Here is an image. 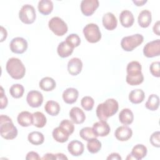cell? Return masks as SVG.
Wrapping results in <instances>:
<instances>
[{"label": "cell", "mask_w": 160, "mask_h": 160, "mask_svg": "<svg viewBox=\"0 0 160 160\" xmlns=\"http://www.w3.org/2000/svg\"><path fill=\"white\" fill-rule=\"evenodd\" d=\"M118 102L114 99H108L96 108V115L99 120L106 121L118 111Z\"/></svg>", "instance_id": "cell-1"}, {"label": "cell", "mask_w": 160, "mask_h": 160, "mask_svg": "<svg viewBox=\"0 0 160 160\" xmlns=\"http://www.w3.org/2000/svg\"><path fill=\"white\" fill-rule=\"evenodd\" d=\"M141 65L138 61H133L128 63L126 71V82L131 86L141 84L144 81V76L141 72Z\"/></svg>", "instance_id": "cell-2"}, {"label": "cell", "mask_w": 160, "mask_h": 160, "mask_svg": "<svg viewBox=\"0 0 160 160\" xmlns=\"http://www.w3.org/2000/svg\"><path fill=\"white\" fill-rule=\"evenodd\" d=\"M0 133L5 139H13L18 135V129L12 119L6 115L0 116Z\"/></svg>", "instance_id": "cell-3"}, {"label": "cell", "mask_w": 160, "mask_h": 160, "mask_svg": "<svg viewBox=\"0 0 160 160\" xmlns=\"http://www.w3.org/2000/svg\"><path fill=\"white\" fill-rule=\"evenodd\" d=\"M6 69L10 76L14 79H22L26 73V68L22 61L16 58L9 59Z\"/></svg>", "instance_id": "cell-4"}, {"label": "cell", "mask_w": 160, "mask_h": 160, "mask_svg": "<svg viewBox=\"0 0 160 160\" xmlns=\"http://www.w3.org/2000/svg\"><path fill=\"white\" fill-rule=\"evenodd\" d=\"M144 41V37L140 34H136L124 37L121 42V48L126 51H132L139 46Z\"/></svg>", "instance_id": "cell-5"}, {"label": "cell", "mask_w": 160, "mask_h": 160, "mask_svg": "<svg viewBox=\"0 0 160 160\" xmlns=\"http://www.w3.org/2000/svg\"><path fill=\"white\" fill-rule=\"evenodd\" d=\"M83 34L86 40L91 43L98 42L101 38V33L98 26L94 23H89L83 28Z\"/></svg>", "instance_id": "cell-6"}, {"label": "cell", "mask_w": 160, "mask_h": 160, "mask_svg": "<svg viewBox=\"0 0 160 160\" xmlns=\"http://www.w3.org/2000/svg\"><path fill=\"white\" fill-rule=\"evenodd\" d=\"M48 26L56 36H61L68 32V26L66 23L59 17L52 18L49 22Z\"/></svg>", "instance_id": "cell-7"}, {"label": "cell", "mask_w": 160, "mask_h": 160, "mask_svg": "<svg viewBox=\"0 0 160 160\" xmlns=\"http://www.w3.org/2000/svg\"><path fill=\"white\" fill-rule=\"evenodd\" d=\"M19 18L24 24H30L33 23L36 18L34 8L30 4L22 6L19 12Z\"/></svg>", "instance_id": "cell-8"}, {"label": "cell", "mask_w": 160, "mask_h": 160, "mask_svg": "<svg viewBox=\"0 0 160 160\" xmlns=\"http://www.w3.org/2000/svg\"><path fill=\"white\" fill-rule=\"evenodd\" d=\"M143 54L147 58H153L160 54V39L148 42L143 48Z\"/></svg>", "instance_id": "cell-9"}, {"label": "cell", "mask_w": 160, "mask_h": 160, "mask_svg": "<svg viewBox=\"0 0 160 160\" xmlns=\"http://www.w3.org/2000/svg\"><path fill=\"white\" fill-rule=\"evenodd\" d=\"M11 51L16 54H22L28 48L27 41L21 37L13 38L9 44Z\"/></svg>", "instance_id": "cell-10"}, {"label": "cell", "mask_w": 160, "mask_h": 160, "mask_svg": "<svg viewBox=\"0 0 160 160\" xmlns=\"http://www.w3.org/2000/svg\"><path fill=\"white\" fill-rule=\"evenodd\" d=\"M99 7L98 0H82L81 2V10L86 16H91Z\"/></svg>", "instance_id": "cell-11"}, {"label": "cell", "mask_w": 160, "mask_h": 160, "mask_svg": "<svg viewBox=\"0 0 160 160\" xmlns=\"http://www.w3.org/2000/svg\"><path fill=\"white\" fill-rule=\"evenodd\" d=\"M26 101L31 107L38 108L43 102V96L38 91H31L27 95Z\"/></svg>", "instance_id": "cell-12"}, {"label": "cell", "mask_w": 160, "mask_h": 160, "mask_svg": "<svg viewBox=\"0 0 160 160\" xmlns=\"http://www.w3.org/2000/svg\"><path fill=\"white\" fill-rule=\"evenodd\" d=\"M92 130L96 137L106 136L110 132L111 129L106 121H99L95 122L92 126Z\"/></svg>", "instance_id": "cell-13"}, {"label": "cell", "mask_w": 160, "mask_h": 160, "mask_svg": "<svg viewBox=\"0 0 160 160\" xmlns=\"http://www.w3.org/2000/svg\"><path fill=\"white\" fill-rule=\"evenodd\" d=\"M147 151V148L144 145L142 144H136L133 147L131 152L128 154L126 159H134L137 160L141 159L146 156Z\"/></svg>", "instance_id": "cell-14"}, {"label": "cell", "mask_w": 160, "mask_h": 160, "mask_svg": "<svg viewBox=\"0 0 160 160\" xmlns=\"http://www.w3.org/2000/svg\"><path fill=\"white\" fill-rule=\"evenodd\" d=\"M116 138L121 141H126L129 139L132 135V129L126 126H121L118 127L114 132Z\"/></svg>", "instance_id": "cell-15"}, {"label": "cell", "mask_w": 160, "mask_h": 160, "mask_svg": "<svg viewBox=\"0 0 160 160\" xmlns=\"http://www.w3.org/2000/svg\"><path fill=\"white\" fill-rule=\"evenodd\" d=\"M82 68V62L78 58L71 59L68 63V71L71 75L76 76L79 74Z\"/></svg>", "instance_id": "cell-16"}, {"label": "cell", "mask_w": 160, "mask_h": 160, "mask_svg": "<svg viewBox=\"0 0 160 160\" xmlns=\"http://www.w3.org/2000/svg\"><path fill=\"white\" fill-rule=\"evenodd\" d=\"M103 26L108 30H113L117 27L118 20L116 16L111 12H107L102 16Z\"/></svg>", "instance_id": "cell-17"}, {"label": "cell", "mask_w": 160, "mask_h": 160, "mask_svg": "<svg viewBox=\"0 0 160 160\" xmlns=\"http://www.w3.org/2000/svg\"><path fill=\"white\" fill-rule=\"evenodd\" d=\"M68 149L71 155L74 156H79L83 153L84 147V144L81 141L74 140L68 144Z\"/></svg>", "instance_id": "cell-18"}, {"label": "cell", "mask_w": 160, "mask_h": 160, "mask_svg": "<svg viewBox=\"0 0 160 160\" xmlns=\"http://www.w3.org/2000/svg\"><path fill=\"white\" fill-rule=\"evenodd\" d=\"M69 116L72 121L75 124H82L86 119L83 111L78 107H73L69 111Z\"/></svg>", "instance_id": "cell-19"}, {"label": "cell", "mask_w": 160, "mask_h": 160, "mask_svg": "<svg viewBox=\"0 0 160 160\" xmlns=\"http://www.w3.org/2000/svg\"><path fill=\"white\" fill-rule=\"evenodd\" d=\"M79 96L78 91L73 88H69L65 89L62 93V99L67 104L74 103Z\"/></svg>", "instance_id": "cell-20"}, {"label": "cell", "mask_w": 160, "mask_h": 160, "mask_svg": "<svg viewBox=\"0 0 160 160\" xmlns=\"http://www.w3.org/2000/svg\"><path fill=\"white\" fill-rule=\"evenodd\" d=\"M119 20L123 27L129 28L133 24L134 18L132 13L130 11L124 10L119 15Z\"/></svg>", "instance_id": "cell-21"}, {"label": "cell", "mask_w": 160, "mask_h": 160, "mask_svg": "<svg viewBox=\"0 0 160 160\" xmlns=\"http://www.w3.org/2000/svg\"><path fill=\"white\" fill-rule=\"evenodd\" d=\"M152 21V16L151 12L147 9L142 10L139 14L138 18V21L139 25L143 28H148Z\"/></svg>", "instance_id": "cell-22"}, {"label": "cell", "mask_w": 160, "mask_h": 160, "mask_svg": "<svg viewBox=\"0 0 160 160\" xmlns=\"http://www.w3.org/2000/svg\"><path fill=\"white\" fill-rule=\"evenodd\" d=\"M18 124L22 127H28L32 124V114L28 111H22L17 118Z\"/></svg>", "instance_id": "cell-23"}, {"label": "cell", "mask_w": 160, "mask_h": 160, "mask_svg": "<svg viewBox=\"0 0 160 160\" xmlns=\"http://www.w3.org/2000/svg\"><path fill=\"white\" fill-rule=\"evenodd\" d=\"M119 119L121 123L124 125H129L133 122L134 115L131 109L128 108L123 109L119 114Z\"/></svg>", "instance_id": "cell-24"}, {"label": "cell", "mask_w": 160, "mask_h": 160, "mask_svg": "<svg viewBox=\"0 0 160 160\" xmlns=\"http://www.w3.org/2000/svg\"><path fill=\"white\" fill-rule=\"evenodd\" d=\"M73 50L74 48L71 47L68 43H67L66 41L59 43L57 48L58 55L62 58L69 56L72 53Z\"/></svg>", "instance_id": "cell-25"}, {"label": "cell", "mask_w": 160, "mask_h": 160, "mask_svg": "<svg viewBox=\"0 0 160 160\" xmlns=\"http://www.w3.org/2000/svg\"><path fill=\"white\" fill-rule=\"evenodd\" d=\"M52 134L54 140L61 143L66 142L69 139V136H70L68 132H66L63 129H62L59 126L53 129Z\"/></svg>", "instance_id": "cell-26"}, {"label": "cell", "mask_w": 160, "mask_h": 160, "mask_svg": "<svg viewBox=\"0 0 160 160\" xmlns=\"http://www.w3.org/2000/svg\"><path fill=\"white\" fill-rule=\"evenodd\" d=\"M38 8L41 14L48 15L53 9V3L50 0H41L38 2Z\"/></svg>", "instance_id": "cell-27"}, {"label": "cell", "mask_w": 160, "mask_h": 160, "mask_svg": "<svg viewBox=\"0 0 160 160\" xmlns=\"http://www.w3.org/2000/svg\"><path fill=\"white\" fill-rule=\"evenodd\" d=\"M145 98L144 91L141 89H136L131 91L129 94V99L133 104L142 102Z\"/></svg>", "instance_id": "cell-28"}, {"label": "cell", "mask_w": 160, "mask_h": 160, "mask_svg": "<svg viewBox=\"0 0 160 160\" xmlns=\"http://www.w3.org/2000/svg\"><path fill=\"white\" fill-rule=\"evenodd\" d=\"M39 86L40 88L44 91H51L53 90L56 86L55 81L50 77H45L39 81Z\"/></svg>", "instance_id": "cell-29"}, {"label": "cell", "mask_w": 160, "mask_h": 160, "mask_svg": "<svg viewBox=\"0 0 160 160\" xmlns=\"http://www.w3.org/2000/svg\"><path fill=\"white\" fill-rule=\"evenodd\" d=\"M44 109L48 114L54 116L59 114L61 108L58 102L50 100L46 102L44 106Z\"/></svg>", "instance_id": "cell-30"}, {"label": "cell", "mask_w": 160, "mask_h": 160, "mask_svg": "<svg viewBox=\"0 0 160 160\" xmlns=\"http://www.w3.org/2000/svg\"><path fill=\"white\" fill-rule=\"evenodd\" d=\"M46 118L45 115L39 111L32 114V124L39 128H43L46 124Z\"/></svg>", "instance_id": "cell-31"}, {"label": "cell", "mask_w": 160, "mask_h": 160, "mask_svg": "<svg viewBox=\"0 0 160 160\" xmlns=\"http://www.w3.org/2000/svg\"><path fill=\"white\" fill-rule=\"evenodd\" d=\"M28 139L29 142L34 145H40L44 142V135L39 131H33L28 134Z\"/></svg>", "instance_id": "cell-32"}, {"label": "cell", "mask_w": 160, "mask_h": 160, "mask_svg": "<svg viewBox=\"0 0 160 160\" xmlns=\"http://www.w3.org/2000/svg\"><path fill=\"white\" fill-rule=\"evenodd\" d=\"M159 98L156 94H151L148 101H146L145 106L146 108L151 111H156L159 108Z\"/></svg>", "instance_id": "cell-33"}, {"label": "cell", "mask_w": 160, "mask_h": 160, "mask_svg": "<svg viewBox=\"0 0 160 160\" xmlns=\"http://www.w3.org/2000/svg\"><path fill=\"white\" fill-rule=\"evenodd\" d=\"M101 148V142L96 138H92L88 141L87 143V149L92 154L98 152Z\"/></svg>", "instance_id": "cell-34"}, {"label": "cell", "mask_w": 160, "mask_h": 160, "mask_svg": "<svg viewBox=\"0 0 160 160\" xmlns=\"http://www.w3.org/2000/svg\"><path fill=\"white\" fill-rule=\"evenodd\" d=\"M24 89L22 85L20 84H14L9 89V93L14 98H20L22 96Z\"/></svg>", "instance_id": "cell-35"}, {"label": "cell", "mask_w": 160, "mask_h": 160, "mask_svg": "<svg viewBox=\"0 0 160 160\" xmlns=\"http://www.w3.org/2000/svg\"><path fill=\"white\" fill-rule=\"evenodd\" d=\"M79 135L82 139L86 141H89L90 139L96 138L92 128L90 127H85L80 130Z\"/></svg>", "instance_id": "cell-36"}, {"label": "cell", "mask_w": 160, "mask_h": 160, "mask_svg": "<svg viewBox=\"0 0 160 160\" xmlns=\"http://www.w3.org/2000/svg\"><path fill=\"white\" fill-rule=\"evenodd\" d=\"M94 101L92 98L90 96H84L81 101V104L82 108L86 111H91L93 108Z\"/></svg>", "instance_id": "cell-37"}, {"label": "cell", "mask_w": 160, "mask_h": 160, "mask_svg": "<svg viewBox=\"0 0 160 160\" xmlns=\"http://www.w3.org/2000/svg\"><path fill=\"white\" fill-rule=\"evenodd\" d=\"M66 42L68 43L73 48L79 46L81 43V39L79 36L76 34H71L69 35L66 39Z\"/></svg>", "instance_id": "cell-38"}, {"label": "cell", "mask_w": 160, "mask_h": 160, "mask_svg": "<svg viewBox=\"0 0 160 160\" xmlns=\"http://www.w3.org/2000/svg\"><path fill=\"white\" fill-rule=\"evenodd\" d=\"M62 129H63L66 132H68L69 135L72 134L74 130V126L73 123L68 120V119H64L62 120L59 126Z\"/></svg>", "instance_id": "cell-39"}, {"label": "cell", "mask_w": 160, "mask_h": 160, "mask_svg": "<svg viewBox=\"0 0 160 160\" xmlns=\"http://www.w3.org/2000/svg\"><path fill=\"white\" fill-rule=\"evenodd\" d=\"M151 144L156 148L160 147V132L156 131L153 132L150 137Z\"/></svg>", "instance_id": "cell-40"}, {"label": "cell", "mask_w": 160, "mask_h": 160, "mask_svg": "<svg viewBox=\"0 0 160 160\" xmlns=\"http://www.w3.org/2000/svg\"><path fill=\"white\" fill-rule=\"evenodd\" d=\"M159 66H160V62L159 61H155L151 63L149 67V69L152 76L157 78H159L160 76Z\"/></svg>", "instance_id": "cell-41"}, {"label": "cell", "mask_w": 160, "mask_h": 160, "mask_svg": "<svg viewBox=\"0 0 160 160\" xmlns=\"http://www.w3.org/2000/svg\"><path fill=\"white\" fill-rule=\"evenodd\" d=\"M1 98H0V109H4L8 105V98L6 96L4 89L2 86H1Z\"/></svg>", "instance_id": "cell-42"}, {"label": "cell", "mask_w": 160, "mask_h": 160, "mask_svg": "<svg viewBox=\"0 0 160 160\" xmlns=\"http://www.w3.org/2000/svg\"><path fill=\"white\" fill-rule=\"evenodd\" d=\"M41 158L39 157V154L34 151H30L29 152L26 157V159L27 160H31V159H35V160H39Z\"/></svg>", "instance_id": "cell-43"}, {"label": "cell", "mask_w": 160, "mask_h": 160, "mask_svg": "<svg viewBox=\"0 0 160 160\" xmlns=\"http://www.w3.org/2000/svg\"><path fill=\"white\" fill-rule=\"evenodd\" d=\"M107 159H116V160H121V157L118 153L116 152H113L109 154V156L107 158Z\"/></svg>", "instance_id": "cell-44"}, {"label": "cell", "mask_w": 160, "mask_h": 160, "mask_svg": "<svg viewBox=\"0 0 160 160\" xmlns=\"http://www.w3.org/2000/svg\"><path fill=\"white\" fill-rule=\"evenodd\" d=\"M153 32L158 36H159L160 35V33H159V21H158L153 26Z\"/></svg>", "instance_id": "cell-45"}, {"label": "cell", "mask_w": 160, "mask_h": 160, "mask_svg": "<svg viewBox=\"0 0 160 160\" xmlns=\"http://www.w3.org/2000/svg\"><path fill=\"white\" fill-rule=\"evenodd\" d=\"M1 42H2L4 39H6L7 37V31L6 29H4L2 26H1Z\"/></svg>", "instance_id": "cell-46"}, {"label": "cell", "mask_w": 160, "mask_h": 160, "mask_svg": "<svg viewBox=\"0 0 160 160\" xmlns=\"http://www.w3.org/2000/svg\"><path fill=\"white\" fill-rule=\"evenodd\" d=\"M41 159H56L55 154H52V153L46 154Z\"/></svg>", "instance_id": "cell-47"}, {"label": "cell", "mask_w": 160, "mask_h": 160, "mask_svg": "<svg viewBox=\"0 0 160 160\" xmlns=\"http://www.w3.org/2000/svg\"><path fill=\"white\" fill-rule=\"evenodd\" d=\"M56 159H68V158L62 153H58L55 154Z\"/></svg>", "instance_id": "cell-48"}, {"label": "cell", "mask_w": 160, "mask_h": 160, "mask_svg": "<svg viewBox=\"0 0 160 160\" xmlns=\"http://www.w3.org/2000/svg\"><path fill=\"white\" fill-rule=\"evenodd\" d=\"M132 2L137 6H142L144 4H145L147 1H144V0H142V1H134L133 0Z\"/></svg>", "instance_id": "cell-49"}]
</instances>
